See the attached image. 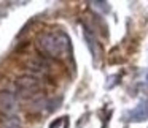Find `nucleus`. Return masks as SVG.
I'll use <instances>...</instances> for the list:
<instances>
[{
  "instance_id": "1",
  "label": "nucleus",
  "mask_w": 148,
  "mask_h": 128,
  "mask_svg": "<svg viewBox=\"0 0 148 128\" xmlns=\"http://www.w3.org/2000/svg\"><path fill=\"white\" fill-rule=\"evenodd\" d=\"M37 48L49 57H65L70 52V40L61 30L43 32L37 38Z\"/></svg>"
},
{
  "instance_id": "2",
  "label": "nucleus",
  "mask_w": 148,
  "mask_h": 128,
  "mask_svg": "<svg viewBox=\"0 0 148 128\" xmlns=\"http://www.w3.org/2000/svg\"><path fill=\"white\" fill-rule=\"evenodd\" d=\"M16 89L23 96H30V95L38 92L40 84L34 76H21L16 81Z\"/></svg>"
},
{
  "instance_id": "3",
  "label": "nucleus",
  "mask_w": 148,
  "mask_h": 128,
  "mask_svg": "<svg viewBox=\"0 0 148 128\" xmlns=\"http://www.w3.org/2000/svg\"><path fill=\"white\" fill-rule=\"evenodd\" d=\"M18 109V100L14 93L8 90H0V114L11 115Z\"/></svg>"
},
{
  "instance_id": "4",
  "label": "nucleus",
  "mask_w": 148,
  "mask_h": 128,
  "mask_svg": "<svg viewBox=\"0 0 148 128\" xmlns=\"http://www.w3.org/2000/svg\"><path fill=\"white\" fill-rule=\"evenodd\" d=\"M127 120L129 122H143L148 120V100L140 101L134 109L127 112Z\"/></svg>"
},
{
  "instance_id": "5",
  "label": "nucleus",
  "mask_w": 148,
  "mask_h": 128,
  "mask_svg": "<svg viewBox=\"0 0 148 128\" xmlns=\"http://www.w3.org/2000/svg\"><path fill=\"white\" fill-rule=\"evenodd\" d=\"M83 36H84V41H86V44H88V48H89L91 54L94 55V59L99 60L100 54H102V49H100V44H99V41H97L96 35H94V32L89 29V27H84Z\"/></svg>"
},
{
  "instance_id": "6",
  "label": "nucleus",
  "mask_w": 148,
  "mask_h": 128,
  "mask_svg": "<svg viewBox=\"0 0 148 128\" xmlns=\"http://www.w3.org/2000/svg\"><path fill=\"white\" fill-rule=\"evenodd\" d=\"M0 128H21V123H19V120H18V119L11 117V119H7Z\"/></svg>"
}]
</instances>
